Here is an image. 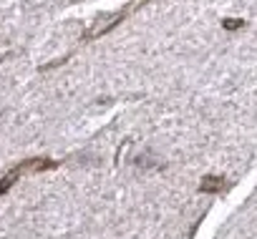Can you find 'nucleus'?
<instances>
[{
    "label": "nucleus",
    "instance_id": "f257e3e1",
    "mask_svg": "<svg viewBox=\"0 0 257 239\" xmlns=\"http://www.w3.org/2000/svg\"><path fill=\"white\" fill-rule=\"evenodd\" d=\"M58 164L51 161V159H28V161H20L15 169H10L3 179H0V194H8L10 186L23 177L26 171H46V169H56Z\"/></svg>",
    "mask_w": 257,
    "mask_h": 239
},
{
    "label": "nucleus",
    "instance_id": "f03ea898",
    "mask_svg": "<svg viewBox=\"0 0 257 239\" xmlns=\"http://www.w3.org/2000/svg\"><path fill=\"white\" fill-rule=\"evenodd\" d=\"M222 189H225V179H222V177H214V174L204 177L202 184H199V191H202V194H217V191H222Z\"/></svg>",
    "mask_w": 257,
    "mask_h": 239
},
{
    "label": "nucleus",
    "instance_id": "7ed1b4c3",
    "mask_svg": "<svg viewBox=\"0 0 257 239\" xmlns=\"http://www.w3.org/2000/svg\"><path fill=\"white\" fill-rule=\"evenodd\" d=\"M240 26H242V20H237V18H229V20H225V28H229V30L240 28Z\"/></svg>",
    "mask_w": 257,
    "mask_h": 239
}]
</instances>
